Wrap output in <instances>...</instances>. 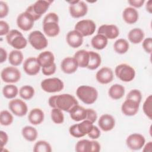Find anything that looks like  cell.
I'll list each match as a JSON object with an SVG mask.
<instances>
[{
  "label": "cell",
  "mask_w": 152,
  "mask_h": 152,
  "mask_svg": "<svg viewBox=\"0 0 152 152\" xmlns=\"http://www.w3.org/2000/svg\"><path fill=\"white\" fill-rule=\"evenodd\" d=\"M152 96L149 95L145 100L143 106L142 110L144 114L150 119H152Z\"/></svg>",
  "instance_id": "obj_41"
},
{
  "label": "cell",
  "mask_w": 152,
  "mask_h": 152,
  "mask_svg": "<svg viewBox=\"0 0 152 152\" xmlns=\"http://www.w3.org/2000/svg\"><path fill=\"white\" fill-rule=\"evenodd\" d=\"M138 12L133 7H126L122 12V18L125 23L129 24L135 23L138 20Z\"/></svg>",
  "instance_id": "obj_23"
},
{
  "label": "cell",
  "mask_w": 152,
  "mask_h": 152,
  "mask_svg": "<svg viewBox=\"0 0 152 152\" xmlns=\"http://www.w3.org/2000/svg\"><path fill=\"white\" fill-rule=\"evenodd\" d=\"M76 95L84 103L91 104L96 101L98 97V92L93 87L83 85L77 88Z\"/></svg>",
  "instance_id": "obj_2"
},
{
  "label": "cell",
  "mask_w": 152,
  "mask_h": 152,
  "mask_svg": "<svg viewBox=\"0 0 152 152\" xmlns=\"http://www.w3.org/2000/svg\"><path fill=\"white\" fill-rule=\"evenodd\" d=\"M7 43L17 50H20L26 47L27 41L23 34L17 30H11L6 36Z\"/></svg>",
  "instance_id": "obj_5"
},
{
  "label": "cell",
  "mask_w": 152,
  "mask_h": 152,
  "mask_svg": "<svg viewBox=\"0 0 152 152\" xmlns=\"http://www.w3.org/2000/svg\"><path fill=\"white\" fill-rule=\"evenodd\" d=\"M8 107L13 114L19 117L26 115L28 111L27 104L19 99L11 100L8 103Z\"/></svg>",
  "instance_id": "obj_12"
},
{
  "label": "cell",
  "mask_w": 152,
  "mask_h": 152,
  "mask_svg": "<svg viewBox=\"0 0 152 152\" xmlns=\"http://www.w3.org/2000/svg\"><path fill=\"white\" fill-rule=\"evenodd\" d=\"M145 142L144 137L137 133H134L129 135L126 140V144L127 147L132 150H139L141 149Z\"/></svg>",
  "instance_id": "obj_13"
},
{
  "label": "cell",
  "mask_w": 152,
  "mask_h": 152,
  "mask_svg": "<svg viewBox=\"0 0 152 152\" xmlns=\"http://www.w3.org/2000/svg\"><path fill=\"white\" fill-rule=\"evenodd\" d=\"M91 141L88 140H81L75 145V151L77 152H90Z\"/></svg>",
  "instance_id": "obj_40"
},
{
  "label": "cell",
  "mask_w": 152,
  "mask_h": 152,
  "mask_svg": "<svg viewBox=\"0 0 152 152\" xmlns=\"http://www.w3.org/2000/svg\"><path fill=\"white\" fill-rule=\"evenodd\" d=\"M34 21L31 15L26 11L20 14L17 18V26L23 31L31 30L34 26Z\"/></svg>",
  "instance_id": "obj_14"
},
{
  "label": "cell",
  "mask_w": 152,
  "mask_h": 152,
  "mask_svg": "<svg viewBox=\"0 0 152 152\" xmlns=\"http://www.w3.org/2000/svg\"><path fill=\"white\" fill-rule=\"evenodd\" d=\"M7 51L2 48H1V59L0 62L3 63L7 60Z\"/></svg>",
  "instance_id": "obj_52"
},
{
  "label": "cell",
  "mask_w": 152,
  "mask_h": 152,
  "mask_svg": "<svg viewBox=\"0 0 152 152\" xmlns=\"http://www.w3.org/2000/svg\"><path fill=\"white\" fill-rule=\"evenodd\" d=\"M126 99H131L140 104L142 99L141 93L139 90L133 89L128 93L126 97Z\"/></svg>",
  "instance_id": "obj_42"
},
{
  "label": "cell",
  "mask_w": 152,
  "mask_h": 152,
  "mask_svg": "<svg viewBox=\"0 0 152 152\" xmlns=\"http://www.w3.org/2000/svg\"><path fill=\"white\" fill-rule=\"evenodd\" d=\"M145 1L144 0H129L128 2L130 4V5L132 6L135 8H140L141 7Z\"/></svg>",
  "instance_id": "obj_51"
},
{
  "label": "cell",
  "mask_w": 152,
  "mask_h": 152,
  "mask_svg": "<svg viewBox=\"0 0 152 152\" xmlns=\"http://www.w3.org/2000/svg\"><path fill=\"white\" fill-rule=\"evenodd\" d=\"M129 43L125 39H119L113 44L114 50L119 54L125 53L129 49Z\"/></svg>",
  "instance_id": "obj_33"
},
{
  "label": "cell",
  "mask_w": 152,
  "mask_h": 152,
  "mask_svg": "<svg viewBox=\"0 0 152 152\" xmlns=\"http://www.w3.org/2000/svg\"><path fill=\"white\" fill-rule=\"evenodd\" d=\"M144 37V31L140 28H134L129 31L128 34V38L130 42L133 44L141 43Z\"/></svg>",
  "instance_id": "obj_27"
},
{
  "label": "cell",
  "mask_w": 152,
  "mask_h": 152,
  "mask_svg": "<svg viewBox=\"0 0 152 152\" xmlns=\"http://www.w3.org/2000/svg\"><path fill=\"white\" fill-rule=\"evenodd\" d=\"M143 151H147V152H151L152 150V142L149 141L146 144H144L143 146Z\"/></svg>",
  "instance_id": "obj_53"
},
{
  "label": "cell",
  "mask_w": 152,
  "mask_h": 152,
  "mask_svg": "<svg viewBox=\"0 0 152 152\" xmlns=\"http://www.w3.org/2000/svg\"><path fill=\"white\" fill-rule=\"evenodd\" d=\"M108 39L103 35L97 34L94 36L91 40V46L97 50H102L107 45Z\"/></svg>",
  "instance_id": "obj_29"
},
{
  "label": "cell",
  "mask_w": 152,
  "mask_h": 152,
  "mask_svg": "<svg viewBox=\"0 0 152 152\" xmlns=\"http://www.w3.org/2000/svg\"><path fill=\"white\" fill-rule=\"evenodd\" d=\"M1 77L5 83H15L20 80L21 72L14 66H7L2 70Z\"/></svg>",
  "instance_id": "obj_11"
},
{
  "label": "cell",
  "mask_w": 152,
  "mask_h": 152,
  "mask_svg": "<svg viewBox=\"0 0 152 152\" xmlns=\"http://www.w3.org/2000/svg\"><path fill=\"white\" fill-rule=\"evenodd\" d=\"M101 132L100 129H99V128L96 126L93 125V128L91 129V130L90 131V132L87 134L88 136L93 140H96L99 138V137L100 136Z\"/></svg>",
  "instance_id": "obj_47"
},
{
  "label": "cell",
  "mask_w": 152,
  "mask_h": 152,
  "mask_svg": "<svg viewBox=\"0 0 152 152\" xmlns=\"http://www.w3.org/2000/svg\"><path fill=\"white\" fill-rule=\"evenodd\" d=\"M125 94V88L123 86L115 84L112 85L108 90V94L113 100L121 99Z\"/></svg>",
  "instance_id": "obj_28"
},
{
  "label": "cell",
  "mask_w": 152,
  "mask_h": 152,
  "mask_svg": "<svg viewBox=\"0 0 152 152\" xmlns=\"http://www.w3.org/2000/svg\"><path fill=\"white\" fill-rule=\"evenodd\" d=\"M78 104V101L71 94H62L56 95L55 108H58L61 110L69 113L75 106Z\"/></svg>",
  "instance_id": "obj_3"
},
{
  "label": "cell",
  "mask_w": 152,
  "mask_h": 152,
  "mask_svg": "<svg viewBox=\"0 0 152 152\" xmlns=\"http://www.w3.org/2000/svg\"><path fill=\"white\" fill-rule=\"evenodd\" d=\"M146 10L150 14L152 12V1L151 0H149L147 2L146 5H145Z\"/></svg>",
  "instance_id": "obj_54"
},
{
  "label": "cell",
  "mask_w": 152,
  "mask_h": 152,
  "mask_svg": "<svg viewBox=\"0 0 152 152\" xmlns=\"http://www.w3.org/2000/svg\"><path fill=\"white\" fill-rule=\"evenodd\" d=\"M21 134L24 139L28 141H34L38 136L37 130L31 126H26L23 128Z\"/></svg>",
  "instance_id": "obj_31"
},
{
  "label": "cell",
  "mask_w": 152,
  "mask_h": 152,
  "mask_svg": "<svg viewBox=\"0 0 152 152\" xmlns=\"http://www.w3.org/2000/svg\"><path fill=\"white\" fill-rule=\"evenodd\" d=\"M8 6L7 4L2 1H0V18L5 17L8 14Z\"/></svg>",
  "instance_id": "obj_44"
},
{
  "label": "cell",
  "mask_w": 152,
  "mask_h": 152,
  "mask_svg": "<svg viewBox=\"0 0 152 152\" xmlns=\"http://www.w3.org/2000/svg\"><path fill=\"white\" fill-rule=\"evenodd\" d=\"M78 130L81 137L87 135L93 127V123L88 120H83L80 124H77Z\"/></svg>",
  "instance_id": "obj_35"
},
{
  "label": "cell",
  "mask_w": 152,
  "mask_h": 152,
  "mask_svg": "<svg viewBox=\"0 0 152 152\" xmlns=\"http://www.w3.org/2000/svg\"><path fill=\"white\" fill-rule=\"evenodd\" d=\"M96 78L99 83L106 84L112 81L113 79V72L110 68L104 66L97 72Z\"/></svg>",
  "instance_id": "obj_17"
},
{
  "label": "cell",
  "mask_w": 152,
  "mask_h": 152,
  "mask_svg": "<svg viewBox=\"0 0 152 152\" xmlns=\"http://www.w3.org/2000/svg\"><path fill=\"white\" fill-rule=\"evenodd\" d=\"M28 42L31 46L36 50H42L48 45V41L45 35L39 30H35L28 35Z\"/></svg>",
  "instance_id": "obj_8"
},
{
  "label": "cell",
  "mask_w": 152,
  "mask_h": 152,
  "mask_svg": "<svg viewBox=\"0 0 152 152\" xmlns=\"http://www.w3.org/2000/svg\"><path fill=\"white\" fill-rule=\"evenodd\" d=\"M98 125L102 131L106 132L109 131L115 127V120L112 115L104 114L99 119Z\"/></svg>",
  "instance_id": "obj_21"
},
{
  "label": "cell",
  "mask_w": 152,
  "mask_h": 152,
  "mask_svg": "<svg viewBox=\"0 0 152 152\" xmlns=\"http://www.w3.org/2000/svg\"><path fill=\"white\" fill-rule=\"evenodd\" d=\"M10 32V26L8 24L3 20L0 21V36L7 35Z\"/></svg>",
  "instance_id": "obj_45"
},
{
  "label": "cell",
  "mask_w": 152,
  "mask_h": 152,
  "mask_svg": "<svg viewBox=\"0 0 152 152\" xmlns=\"http://www.w3.org/2000/svg\"><path fill=\"white\" fill-rule=\"evenodd\" d=\"M101 62V56L98 53L94 51H89V62L87 68L90 70H94L100 65Z\"/></svg>",
  "instance_id": "obj_30"
},
{
  "label": "cell",
  "mask_w": 152,
  "mask_h": 152,
  "mask_svg": "<svg viewBox=\"0 0 152 152\" xmlns=\"http://www.w3.org/2000/svg\"><path fill=\"white\" fill-rule=\"evenodd\" d=\"M13 122V116L7 110H4L0 113V123L3 126H8Z\"/></svg>",
  "instance_id": "obj_39"
},
{
  "label": "cell",
  "mask_w": 152,
  "mask_h": 152,
  "mask_svg": "<svg viewBox=\"0 0 152 152\" xmlns=\"http://www.w3.org/2000/svg\"><path fill=\"white\" fill-rule=\"evenodd\" d=\"M52 121L56 124H62L64 121V116L62 110L58 108H53L50 112Z\"/></svg>",
  "instance_id": "obj_38"
},
{
  "label": "cell",
  "mask_w": 152,
  "mask_h": 152,
  "mask_svg": "<svg viewBox=\"0 0 152 152\" xmlns=\"http://www.w3.org/2000/svg\"><path fill=\"white\" fill-rule=\"evenodd\" d=\"M78 67L77 61L74 57H66L61 63L62 71L67 74L74 73Z\"/></svg>",
  "instance_id": "obj_20"
},
{
  "label": "cell",
  "mask_w": 152,
  "mask_h": 152,
  "mask_svg": "<svg viewBox=\"0 0 152 152\" xmlns=\"http://www.w3.org/2000/svg\"><path fill=\"white\" fill-rule=\"evenodd\" d=\"M96 24L91 20H82L78 21L74 28L83 37L92 35L96 30Z\"/></svg>",
  "instance_id": "obj_10"
},
{
  "label": "cell",
  "mask_w": 152,
  "mask_h": 152,
  "mask_svg": "<svg viewBox=\"0 0 152 152\" xmlns=\"http://www.w3.org/2000/svg\"><path fill=\"white\" fill-rule=\"evenodd\" d=\"M19 94L24 100H30L34 95V89L31 86H23L19 90Z\"/></svg>",
  "instance_id": "obj_36"
},
{
  "label": "cell",
  "mask_w": 152,
  "mask_h": 152,
  "mask_svg": "<svg viewBox=\"0 0 152 152\" xmlns=\"http://www.w3.org/2000/svg\"><path fill=\"white\" fill-rule=\"evenodd\" d=\"M56 64L54 63L52 65L47 67V68H42V73L45 75H51L52 74H53L55 71H56Z\"/></svg>",
  "instance_id": "obj_48"
},
{
  "label": "cell",
  "mask_w": 152,
  "mask_h": 152,
  "mask_svg": "<svg viewBox=\"0 0 152 152\" xmlns=\"http://www.w3.org/2000/svg\"><path fill=\"white\" fill-rule=\"evenodd\" d=\"M100 150V145L98 141L95 140L91 141L90 152H99Z\"/></svg>",
  "instance_id": "obj_50"
},
{
  "label": "cell",
  "mask_w": 152,
  "mask_h": 152,
  "mask_svg": "<svg viewBox=\"0 0 152 152\" xmlns=\"http://www.w3.org/2000/svg\"><path fill=\"white\" fill-rule=\"evenodd\" d=\"M97 119L96 112L92 109H87V118L86 120H88L93 123H94Z\"/></svg>",
  "instance_id": "obj_46"
},
{
  "label": "cell",
  "mask_w": 152,
  "mask_h": 152,
  "mask_svg": "<svg viewBox=\"0 0 152 152\" xmlns=\"http://www.w3.org/2000/svg\"><path fill=\"white\" fill-rule=\"evenodd\" d=\"M115 73L116 76L124 82L131 81L135 76V69L126 64H121L117 65L115 69Z\"/></svg>",
  "instance_id": "obj_6"
},
{
  "label": "cell",
  "mask_w": 152,
  "mask_h": 152,
  "mask_svg": "<svg viewBox=\"0 0 152 152\" xmlns=\"http://www.w3.org/2000/svg\"><path fill=\"white\" fill-rule=\"evenodd\" d=\"M33 150L34 152H51L52 148L49 142L40 140L35 143Z\"/></svg>",
  "instance_id": "obj_37"
},
{
  "label": "cell",
  "mask_w": 152,
  "mask_h": 152,
  "mask_svg": "<svg viewBox=\"0 0 152 152\" xmlns=\"http://www.w3.org/2000/svg\"><path fill=\"white\" fill-rule=\"evenodd\" d=\"M66 42L69 46L77 48L81 46L83 43V36L77 30L69 31L66 36Z\"/></svg>",
  "instance_id": "obj_19"
},
{
  "label": "cell",
  "mask_w": 152,
  "mask_h": 152,
  "mask_svg": "<svg viewBox=\"0 0 152 152\" xmlns=\"http://www.w3.org/2000/svg\"><path fill=\"white\" fill-rule=\"evenodd\" d=\"M69 113L71 118L77 122L86 120L87 118V109L78 104L75 106Z\"/></svg>",
  "instance_id": "obj_24"
},
{
  "label": "cell",
  "mask_w": 152,
  "mask_h": 152,
  "mask_svg": "<svg viewBox=\"0 0 152 152\" xmlns=\"http://www.w3.org/2000/svg\"><path fill=\"white\" fill-rule=\"evenodd\" d=\"M97 34L104 36L107 39H114L119 34L118 27L114 24H103L99 27Z\"/></svg>",
  "instance_id": "obj_16"
},
{
  "label": "cell",
  "mask_w": 152,
  "mask_h": 152,
  "mask_svg": "<svg viewBox=\"0 0 152 152\" xmlns=\"http://www.w3.org/2000/svg\"><path fill=\"white\" fill-rule=\"evenodd\" d=\"M23 61V54L20 50H12L9 54L8 61L13 66L20 65Z\"/></svg>",
  "instance_id": "obj_32"
},
{
  "label": "cell",
  "mask_w": 152,
  "mask_h": 152,
  "mask_svg": "<svg viewBox=\"0 0 152 152\" xmlns=\"http://www.w3.org/2000/svg\"><path fill=\"white\" fill-rule=\"evenodd\" d=\"M8 141V136L7 134L3 131H1V132H0V141H1L0 146H1V151H2V148H4V147L7 144Z\"/></svg>",
  "instance_id": "obj_49"
},
{
  "label": "cell",
  "mask_w": 152,
  "mask_h": 152,
  "mask_svg": "<svg viewBox=\"0 0 152 152\" xmlns=\"http://www.w3.org/2000/svg\"><path fill=\"white\" fill-rule=\"evenodd\" d=\"M44 113L39 108H34L30 110L28 115V121L33 125L40 124L44 120Z\"/></svg>",
  "instance_id": "obj_25"
},
{
  "label": "cell",
  "mask_w": 152,
  "mask_h": 152,
  "mask_svg": "<svg viewBox=\"0 0 152 152\" xmlns=\"http://www.w3.org/2000/svg\"><path fill=\"white\" fill-rule=\"evenodd\" d=\"M59 17L55 12L48 13L43 18V30L44 33L49 37H55L60 32V27L58 24Z\"/></svg>",
  "instance_id": "obj_1"
},
{
  "label": "cell",
  "mask_w": 152,
  "mask_h": 152,
  "mask_svg": "<svg viewBox=\"0 0 152 152\" xmlns=\"http://www.w3.org/2000/svg\"><path fill=\"white\" fill-rule=\"evenodd\" d=\"M42 89L47 93H56L61 91L64 84L63 81L58 78H49L43 80L40 84Z\"/></svg>",
  "instance_id": "obj_7"
},
{
  "label": "cell",
  "mask_w": 152,
  "mask_h": 152,
  "mask_svg": "<svg viewBox=\"0 0 152 152\" xmlns=\"http://www.w3.org/2000/svg\"><path fill=\"white\" fill-rule=\"evenodd\" d=\"M140 103L131 99H126L122 104L121 111L126 116H134L138 112Z\"/></svg>",
  "instance_id": "obj_18"
},
{
  "label": "cell",
  "mask_w": 152,
  "mask_h": 152,
  "mask_svg": "<svg viewBox=\"0 0 152 152\" xmlns=\"http://www.w3.org/2000/svg\"><path fill=\"white\" fill-rule=\"evenodd\" d=\"M74 58L77 61L79 67L87 68L89 62V51L79 50L75 52Z\"/></svg>",
  "instance_id": "obj_26"
},
{
  "label": "cell",
  "mask_w": 152,
  "mask_h": 152,
  "mask_svg": "<svg viewBox=\"0 0 152 152\" xmlns=\"http://www.w3.org/2000/svg\"><path fill=\"white\" fill-rule=\"evenodd\" d=\"M2 93L5 98L11 99L17 96L18 93V88L13 84H7L3 87Z\"/></svg>",
  "instance_id": "obj_34"
},
{
  "label": "cell",
  "mask_w": 152,
  "mask_h": 152,
  "mask_svg": "<svg viewBox=\"0 0 152 152\" xmlns=\"http://www.w3.org/2000/svg\"><path fill=\"white\" fill-rule=\"evenodd\" d=\"M37 59L42 68H47L52 65L55 62V56L50 51H44L41 52L37 56Z\"/></svg>",
  "instance_id": "obj_22"
},
{
  "label": "cell",
  "mask_w": 152,
  "mask_h": 152,
  "mask_svg": "<svg viewBox=\"0 0 152 152\" xmlns=\"http://www.w3.org/2000/svg\"><path fill=\"white\" fill-rule=\"evenodd\" d=\"M70 4L69 11L71 17L75 18H80L86 15L88 11L87 4L82 1H68Z\"/></svg>",
  "instance_id": "obj_9"
},
{
  "label": "cell",
  "mask_w": 152,
  "mask_h": 152,
  "mask_svg": "<svg viewBox=\"0 0 152 152\" xmlns=\"http://www.w3.org/2000/svg\"><path fill=\"white\" fill-rule=\"evenodd\" d=\"M40 65L36 58L30 57L27 58L23 64L24 71L29 75L37 74L40 69Z\"/></svg>",
  "instance_id": "obj_15"
},
{
  "label": "cell",
  "mask_w": 152,
  "mask_h": 152,
  "mask_svg": "<svg viewBox=\"0 0 152 152\" xmlns=\"http://www.w3.org/2000/svg\"><path fill=\"white\" fill-rule=\"evenodd\" d=\"M52 2V1L44 0L37 1L34 4L27 7L26 12L30 14L34 21H36L42 17V14L46 12Z\"/></svg>",
  "instance_id": "obj_4"
},
{
  "label": "cell",
  "mask_w": 152,
  "mask_h": 152,
  "mask_svg": "<svg viewBox=\"0 0 152 152\" xmlns=\"http://www.w3.org/2000/svg\"><path fill=\"white\" fill-rule=\"evenodd\" d=\"M142 46L144 50L148 54H151L152 52V39L151 37L145 38L142 43Z\"/></svg>",
  "instance_id": "obj_43"
}]
</instances>
